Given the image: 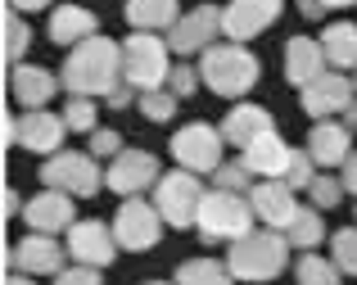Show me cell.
<instances>
[{"label": "cell", "instance_id": "3957f363", "mask_svg": "<svg viewBox=\"0 0 357 285\" xmlns=\"http://www.w3.org/2000/svg\"><path fill=\"white\" fill-rule=\"evenodd\" d=\"M289 263V240L285 231H271V226H253L249 235H240L236 244L227 249V268L236 281H276Z\"/></svg>", "mask_w": 357, "mask_h": 285}, {"label": "cell", "instance_id": "1f68e13d", "mask_svg": "<svg viewBox=\"0 0 357 285\" xmlns=\"http://www.w3.org/2000/svg\"><path fill=\"white\" fill-rule=\"evenodd\" d=\"M331 258L344 277H357V226H340L331 235Z\"/></svg>", "mask_w": 357, "mask_h": 285}, {"label": "cell", "instance_id": "8fae6325", "mask_svg": "<svg viewBox=\"0 0 357 285\" xmlns=\"http://www.w3.org/2000/svg\"><path fill=\"white\" fill-rule=\"evenodd\" d=\"M63 258H68V244H59L54 235L27 231L18 244L5 249V272H27V277H59Z\"/></svg>", "mask_w": 357, "mask_h": 285}, {"label": "cell", "instance_id": "f6af8a7d", "mask_svg": "<svg viewBox=\"0 0 357 285\" xmlns=\"http://www.w3.org/2000/svg\"><path fill=\"white\" fill-rule=\"evenodd\" d=\"M5 285H36V277H27V272H9Z\"/></svg>", "mask_w": 357, "mask_h": 285}, {"label": "cell", "instance_id": "f546056e", "mask_svg": "<svg viewBox=\"0 0 357 285\" xmlns=\"http://www.w3.org/2000/svg\"><path fill=\"white\" fill-rule=\"evenodd\" d=\"M27 45H32V27H27V18L18 14V9H5V64H9V68L23 64Z\"/></svg>", "mask_w": 357, "mask_h": 285}, {"label": "cell", "instance_id": "ee69618b", "mask_svg": "<svg viewBox=\"0 0 357 285\" xmlns=\"http://www.w3.org/2000/svg\"><path fill=\"white\" fill-rule=\"evenodd\" d=\"M321 0H298V14H303V18H312V23H317V18H321Z\"/></svg>", "mask_w": 357, "mask_h": 285}, {"label": "cell", "instance_id": "484cf974", "mask_svg": "<svg viewBox=\"0 0 357 285\" xmlns=\"http://www.w3.org/2000/svg\"><path fill=\"white\" fill-rule=\"evenodd\" d=\"M285 240H289V249H298V254H312V249H321V240H326V217H321V208H312V204H298L294 222L285 226Z\"/></svg>", "mask_w": 357, "mask_h": 285}, {"label": "cell", "instance_id": "8992f818", "mask_svg": "<svg viewBox=\"0 0 357 285\" xmlns=\"http://www.w3.org/2000/svg\"><path fill=\"white\" fill-rule=\"evenodd\" d=\"M167 149H172V163L176 168L199 173V177H213L222 163H227V159H222L227 136H222V127H213V122H185V127L167 140Z\"/></svg>", "mask_w": 357, "mask_h": 285}, {"label": "cell", "instance_id": "e0dca14e", "mask_svg": "<svg viewBox=\"0 0 357 285\" xmlns=\"http://www.w3.org/2000/svg\"><path fill=\"white\" fill-rule=\"evenodd\" d=\"M353 100H357V87H353L349 73H321L312 87L298 91V104H303L312 118H335V113H344Z\"/></svg>", "mask_w": 357, "mask_h": 285}, {"label": "cell", "instance_id": "9a60e30c", "mask_svg": "<svg viewBox=\"0 0 357 285\" xmlns=\"http://www.w3.org/2000/svg\"><path fill=\"white\" fill-rule=\"evenodd\" d=\"M23 222H27V231H41V235L68 231V226L77 222V213H73V195H68V190H54V186L36 190V195L23 204Z\"/></svg>", "mask_w": 357, "mask_h": 285}, {"label": "cell", "instance_id": "d4e9b609", "mask_svg": "<svg viewBox=\"0 0 357 285\" xmlns=\"http://www.w3.org/2000/svg\"><path fill=\"white\" fill-rule=\"evenodd\" d=\"M127 23H131V32H172L176 27V18H181V5L176 0H127Z\"/></svg>", "mask_w": 357, "mask_h": 285}, {"label": "cell", "instance_id": "cb8c5ba5", "mask_svg": "<svg viewBox=\"0 0 357 285\" xmlns=\"http://www.w3.org/2000/svg\"><path fill=\"white\" fill-rule=\"evenodd\" d=\"M240 159L249 163L253 177H262V182H280V177H285V168H289V159H294V149L285 145V136H280V131H271V136L253 140L249 149H240Z\"/></svg>", "mask_w": 357, "mask_h": 285}, {"label": "cell", "instance_id": "d590c367", "mask_svg": "<svg viewBox=\"0 0 357 285\" xmlns=\"http://www.w3.org/2000/svg\"><path fill=\"white\" fill-rule=\"evenodd\" d=\"M317 173H321V168H317V159L307 154V149H294V159H289V168H285V177H280V182H285L289 190H307Z\"/></svg>", "mask_w": 357, "mask_h": 285}, {"label": "cell", "instance_id": "836d02e7", "mask_svg": "<svg viewBox=\"0 0 357 285\" xmlns=\"http://www.w3.org/2000/svg\"><path fill=\"white\" fill-rule=\"evenodd\" d=\"M249 163H244V159H231V163H222L218 168V173H213V186H218V190H231V195H249V190L253 186H258V182H249Z\"/></svg>", "mask_w": 357, "mask_h": 285}, {"label": "cell", "instance_id": "7402d4cb", "mask_svg": "<svg viewBox=\"0 0 357 285\" xmlns=\"http://www.w3.org/2000/svg\"><path fill=\"white\" fill-rule=\"evenodd\" d=\"M321 73H331L321 41H312V36H289L285 41V82L289 87L303 91V87H312Z\"/></svg>", "mask_w": 357, "mask_h": 285}, {"label": "cell", "instance_id": "d6a6232c", "mask_svg": "<svg viewBox=\"0 0 357 285\" xmlns=\"http://www.w3.org/2000/svg\"><path fill=\"white\" fill-rule=\"evenodd\" d=\"M344 195H349V190H344V182H340V177H331V173H317L312 186H307V204L321 208V213H331V208L340 204Z\"/></svg>", "mask_w": 357, "mask_h": 285}, {"label": "cell", "instance_id": "7a4b0ae2", "mask_svg": "<svg viewBox=\"0 0 357 285\" xmlns=\"http://www.w3.org/2000/svg\"><path fill=\"white\" fill-rule=\"evenodd\" d=\"M199 78L213 95H227V100H240L258 87L262 78V64L249 45L240 41H213L208 50L199 54Z\"/></svg>", "mask_w": 357, "mask_h": 285}, {"label": "cell", "instance_id": "bcb514c9", "mask_svg": "<svg viewBox=\"0 0 357 285\" xmlns=\"http://www.w3.org/2000/svg\"><path fill=\"white\" fill-rule=\"evenodd\" d=\"M344 127H349V131H357V100L349 104V109H344Z\"/></svg>", "mask_w": 357, "mask_h": 285}, {"label": "cell", "instance_id": "7dc6e473", "mask_svg": "<svg viewBox=\"0 0 357 285\" xmlns=\"http://www.w3.org/2000/svg\"><path fill=\"white\" fill-rule=\"evenodd\" d=\"M326 9H349V5H357V0H321Z\"/></svg>", "mask_w": 357, "mask_h": 285}, {"label": "cell", "instance_id": "e575fe53", "mask_svg": "<svg viewBox=\"0 0 357 285\" xmlns=\"http://www.w3.org/2000/svg\"><path fill=\"white\" fill-rule=\"evenodd\" d=\"M136 109L145 113L149 122H167V118H172V113H176V95L167 91V87H158V91H140Z\"/></svg>", "mask_w": 357, "mask_h": 285}, {"label": "cell", "instance_id": "681fc988", "mask_svg": "<svg viewBox=\"0 0 357 285\" xmlns=\"http://www.w3.org/2000/svg\"><path fill=\"white\" fill-rule=\"evenodd\" d=\"M353 87H357V78H353Z\"/></svg>", "mask_w": 357, "mask_h": 285}, {"label": "cell", "instance_id": "6da1fadb", "mask_svg": "<svg viewBox=\"0 0 357 285\" xmlns=\"http://www.w3.org/2000/svg\"><path fill=\"white\" fill-rule=\"evenodd\" d=\"M59 82L68 95H91V100H109L122 87V45L109 36H86L73 45L68 59L59 68Z\"/></svg>", "mask_w": 357, "mask_h": 285}, {"label": "cell", "instance_id": "60d3db41", "mask_svg": "<svg viewBox=\"0 0 357 285\" xmlns=\"http://www.w3.org/2000/svg\"><path fill=\"white\" fill-rule=\"evenodd\" d=\"M5 9H18V14H36V9H50V0H5Z\"/></svg>", "mask_w": 357, "mask_h": 285}, {"label": "cell", "instance_id": "5b68a950", "mask_svg": "<svg viewBox=\"0 0 357 285\" xmlns=\"http://www.w3.org/2000/svg\"><path fill=\"white\" fill-rule=\"evenodd\" d=\"M172 73V45L163 32H131L122 41V82L136 91H158L167 87Z\"/></svg>", "mask_w": 357, "mask_h": 285}, {"label": "cell", "instance_id": "7bdbcfd3", "mask_svg": "<svg viewBox=\"0 0 357 285\" xmlns=\"http://www.w3.org/2000/svg\"><path fill=\"white\" fill-rule=\"evenodd\" d=\"M5 145H18V113H5Z\"/></svg>", "mask_w": 357, "mask_h": 285}, {"label": "cell", "instance_id": "30bf717a", "mask_svg": "<svg viewBox=\"0 0 357 285\" xmlns=\"http://www.w3.org/2000/svg\"><path fill=\"white\" fill-rule=\"evenodd\" d=\"M118 235H114V222H100V217H77L68 226V258L82 263V268H114L118 258Z\"/></svg>", "mask_w": 357, "mask_h": 285}, {"label": "cell", "instance_id": "d6986e66", "mask_svg": "<svg viewBox=\"0 0 357 285\" xmlns=\"http://www.w3.org/2000/svg\"><path fill=\"white\" fill-rule=\"evenodd\" d=\"M307 154L317 159V168H344L349 163V154H353V131L344 127V122H335V118H317L312 122V131H307Z\"/></svg>", "mask_w": 357, "mask_h": 285}, {"label": "cell", "instance_id": "5bb4252c", "mask_svg": "<svg viewBox=\"0 0 357 285\" xmlns=\"http://www.w3.org/2000/svg\"><path fill=\"white\" fill-rule=\"evenodd\" d=\"M280 9H285V0H227L222 5V36L244 45L249 36L267 32L280 18Z\"/></svg>", "mask_w": 357, "mask_h": 285}, {"label": "cell", "instance_id": "74e56055", "mask_svg": "<svg viewBox=\"0 0 357 285\" xmlns=\"http://www.w3.org/2000/svg\"><path fill=\"white\" fill-rule=\"evenodd\" d=\"M122 149H127V145H122L118 131H91V154H96L100 163H105V159H118Z\"/></svg>", "mask_w": 357, "mask_h": 285}, {"label": "cell", "instance_id": "9c48e42d", "mask_svg": "<svg viewBox=\"0 0 357 285\" xmlns=\"http://www.w3.org/2000/svg\"><path fill=\"white\" fill-rule=\"evenodd\" d=\"M163 213L154 208V199H145V195H131V199H122L118 204V213H114V235H118V244L127 254H145V249H154L158 240H163Z\"/></svg>", "mask_w": 357, "mask_h": 285}, {"label": "cell", "instance_id": "8d00e7d4", "mask_svg": "<svg viewBox=\"0 0 357 285\" xmlns=\"http://www.w3.org/2000/svg\"><path fill=\"white\" fill-rule=\"evenodd\" d=\"M199 87H204L199 68H195V64H181V59H176V64H172V73H167V91H172L176 100H185V95H195Z\"/></svg>", "mask_w": 357, "mask_h": 285}, {"label": "cell", "instance_id": "f1b7e54d", "mask_svg": "<svg viewBox=\"0 0 357 285\" xmlns=\"http://www.w3.org/2000/svg\"><path fill=\"white\" fill-rule=\"evenodd\" d=\"M344 272L335 268V258H326V254H298L294 263V281L298 285H340Z\"/></svg>", "mask_w": 357, "mask_h": 285}, {"label": "cell", "instance_id": "83f0119b", "mask_svg": "<svg viewBox=\"0 0 357 285\" xmlns=\"http://www.w3.org/2000/svg\"><path fill=\"white\" fill-rule=\"evenodd\" d=\"M176 285H236V277L218 258H185L176 268Z\"/></svg>", "mask_w": 357, "mask_h": 285}, {"label": "cell", "instance_id": "277c9868", "mask_svg": "<svg viewBox=\"0 0 357 285\" xmlns=\"http://www.w3.org/2000/svg\"><path fill=\"white\" fill-rule=\"evenodd\" d=\"M253 204L249 195H231V190L213 186L199 204V217H195V231H199L204 244H236L240 235L253 231Z\"/></svg>", "mask_w": 357, "mask_h": 285}, {"label": "cell", "instance_id": "b9f144b4", "mask_svg": "<svg viewBox=\"0 0 357 285\" xmlns=\"http://www.w3.org/2000/svg\"><path fill=\"white\" fill-rule=\"evenodd\" d=\"M344 190H349V195H357V154H349V163H344Z\"/></svg>", "mask_w": 357, "mask_h": 285}, {"label": "cell", "instance_id": "ba28073f", "mask_svg": "<svg viewBox=\"0 0 357 285\" xmlns=\"http://www.w3.org/2000/svg\"><path fill=\"white\" fill-rule=\"evenodd\" d=\"M41 182L54 190H68L73 199H91L105 186V173H100V159L91 149H59L41 163Z\"/></svg>", "mask_w": 357, "mask_h": 285}, {"label": "cell", "instance_id": "4316f807", "mask_svg": "<svg viewBox=\"0 0 357 285\" xmlns=\"http://www.w3.org/2000/svg\"><path fill=\"white\" fill-rule=\"evenodd\" d=\"M321 50L331 68H340V73L357 68V23H331L321 32Z\"/></svg>", "mask_w": 357, "mask_h": 285}, {"label": "cell", "instance_id": "ab89813d", "mask_svg": "<svg viewBox=\"0 0 357 285\" xmlns=\"http://www.w3.org/2000/svg\"><path fill=\"white\" fill-rule=\"evenodd\" d=\"M5 217H23V195L14 186H5Z\"/></svg>", "mask_w": 357, "mask_h": 285}, {"label": "cell", "instance_id": "52a82bcc", "mask_svg": "<svg viewBox=\"0 0 357 285\" xmlns=\"http://www.w3.org/2000/svg\"><path fill=\"white\" fill-rule=\"evenodd\" d=\"M204 195H208V186L199 182V173L172 168V173H163V177H158V186H154V208L163 213L167 226L185 231V226H195V217H199Z\"/></svg>", "mask_w": 357, "mask_h": 285}, {"label": "cell", "instance_id": "4dcf8cb0", "mask_svg": "<svg viewBox=\"0 0 357 285\" xmlns=\"http://www.w3.org/2000/svg\"><path fill=\"white\" fill-rule=\"evenodd\" d=\"M96 118H100V109H96V100H91V95H68V104H63V122H68V131L91 136V131H100Z\"/></svg>", "mask_w": 357, "mask_h": 285}, {"label": "cell", "instance_id": "ac0fdd59", "mask_svg": "<svg viewBox=\"0 0 357 285\" xmlns=\"http://www.w3.org/2000/svg\"><path fill=\"white\" fill-rule=\"evenodd\" d=\"M59 73L41 68V64H14L9 68V95H14L18 109H45V104L59 95Z\"/></svg>", "mask_w": 357, "mask_h": 285}, {"label": "cell", "instance_id": "603a6c76", "mask_svg": "<svg viewBox=\"0 0 357 285\" xmlns=\"http://www.w3.org/2000/svg\"><path fill=\"white\" fill-rule=\"evenodd\" d=\"M45 36H50L54 45H63V50H73V45H82L86 36H100V18L82 5H54Z\"/></svg>", "mask_w": 357, "mask_h": 285}, {"label": "cell", "instance_id": "4fadbf2b", "mask_svg": "<svg viewBox=\"0 0 357 285\" xmlns=\"http://www.w3.org/2000/svg\"><path fill=\"white\" fill-rule=\"evenodd\" d=\"M218 36H222V9L218 5H195L190 14L176 18V27L167 32V45H172L176 59H185V54H204Z\"/></svg>", "mask_w": 357, "mask_h": 285}, {"label": "cell", "instance_id": "7c38bea8", "mask_svg": "<svg viewBox=\"0 0 357 285\" xmlns=\"http://www.w3.org/2000/svg\"><path fill=\"white\" fill-rule=\"evenodd\" d=\"M158 177H163V168H158V159L149 154V149H122V154L109 159V168H105V186L114 190V195H122V199L154 190Z\"/></svg>", "mask_w": 357, "mask_h": 285}, {"label": "cell", "instance_id": "2e32d148", "mask_svg": "<svg viewBox=\"0 0 357 285\" xmlns=\"http://www.w3.org/2000/svg\"><path fill=\"white\" fill-rule=\"evenodd\" d=\"M63 136H68V122L63 113H50V109H18V145L32 149V154H59L63 149Z\"/></svg>", "mask_w": 357, "mask_h": 285}, {"label": "cell", "instance_id": "c3c4849f", "mask_svg": "<svg viewBox=\"0 0 357 285\" xmlns=\"http://www.w3.org/2000/svg\"><path fill=\"white\" fill-rule=\"evenodd\" d=\"M145 285H176V281H145Z\"/></svg>", "mask_w": 357, "mask_h": 285}, {"label": "cell", "instance_id": "ffe728a7", "mask_svg": "<svg viewBox=\"0 0 357 285\" xmlns=\"http://www.w3.org/2000/svg\"><path fill=\"white\" fill-rule=\"evenodd\" d=\"M276 131V118H271V109H262V104H249L240 100L236 109H227V118H222V136H227V145L236 149H249L253 140L271 136Z\"/></svg>", "mask_w": 357, "mask_h": 285}, {"label": "cell", "instance_id": "f35d334b", "mask_svg": "<svg viewBox=\"0 0 357 285\" xmlns=\"http://www.w3.org/2000/svg\"><path fill=\"white\" fill-rule=\"evenodd\" d=\"M54 285H105L100 281V268H82V263H73V268H63Z\"/></svg>", "mask_w": 357, "mask_h": 285}, {"label": "cell", "instance_id": "44dd1931", "mask_svg": "<svg viewBox=\"0 0 357 285\" xmlns=\"http://www.w3.org/2000/svg\"><path fill=\"white\" fill-rule=\"evenodd\" d=\"M249 204H253V217L262 226H271V231H285L298 213V199L285 182H258L249 190Z\"/></svg>", "mask_w": 357, "mask_h": 285}]
</instances>
